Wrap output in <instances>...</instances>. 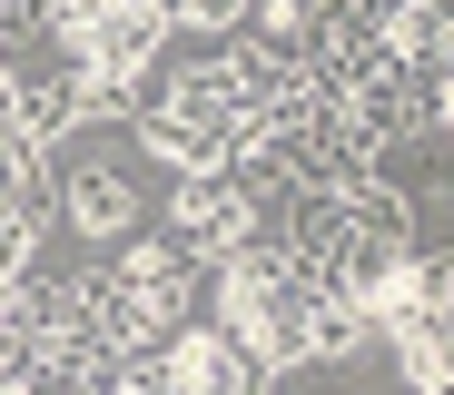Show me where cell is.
<instances>
[{"instance_id": "obj_1", "label": "cell", "mask_w": 454, "mask_h": 395, "mask_svg": "<svg viewBox=\"0 0 454 395\" xmlns=\"http://www.w3.org/2000/svg\"><path fill=\"white\" fill-rule=\"evenodd\" d=\"M277 237L296 257H307L336 296H356L375 316V296H386V277L415 257V208L386 188V178H356V188H307V198H286Z\"/></svg>"}, {"instance_id": "obj_2", "label": "cell", "mask_w": 454, "mask_h": 395, "mask_svg": "<svg viewBox=\"0 0 454 395\" xmlns=\"http://www.w3.org/2000/svg\"><path fill=\"white\" fill-rule=\"evenodd\" d=\"M138 138L168 158V169L188 178V169H238V158H257L277 129L257 119V99L238 90V69H227V50L217 59H198V69H178L159 99L138 109Z\"/></svg>"}, {"instance_id": "obj_3", "label": "cell", "mask_w": 454, "mask_h": 395, "mask_svg": "<svg viewBox=\"0 0 454 395\" xmlns=\"http://www.w3.org/2000/svg\"><path fill=\"white\" fill-rule=\"evenodd\" d=\"M80 119H90V69L80 59H59V69L11 59V138L20 148H50V138H69Z\"/></svg>"}, {"instance_id": "obj_4", "label": "cell", "mask_w": 454, "mask_h": 395, "mask_svg": "<svg viewBox=\"0 0 454 395\" xmlns=\"http://www.w3.org/2000/svg\"><path fill=\"white\" fill-rule=\"evenodd\" d=\"M198 248L188 237H159V248H129L119 257V277L138 287V306H148V327H159V346L178 336V327H198Z\"/></svg>"}, {"instance_id": "obj_5", "label": "cell", "mask_w": 454, "mask_h": 395, "mask_svg": "<svg viewBox=\"0 0 454 395\" xmlns=\"http://www.w3.org/2000/svg\"><path fill=\"white\" fill-rule=\"evenodd\" d=\"M434 327H454V267L444 257H405L386 277V296H375V336L405 346V336H434Z\"/></svg>"}, {"instance_id": "obj_6", "label": "cell", "mask_w": 454, "mask_h": 395, "mask_svg": "<svg viewBox=\"0 0 454 395\" xmlns=\"http://www.w3.org/2000/svg\"><path fill=\"white\" fill-rule=\"evenodd\" d=\"M50 198H59V178L40 169V148L11 138V198H0V267H11V277H30V248H40V227H50Z\"/></svg>"}, {"instance_id": "obj_7", "label": "cell", "mask_w": 454, "mask_h": 395, "mask_svg": "<svg viewBox=\"0 0 454 395\" xmlns=\"http://www.w3.org/2000/svg\"><path fill=\"white\" fill-rule=\"evenodd\" d=\"M69 227L80 237H129V217H138V188L109 169V158H90V169H69Z\"/></svg>"}, {"instance_id": "obj_8", "label": "cell", "mask_w": 454, "mask_h": 395, "mask_svg": "<svg viewBox=\"0 0 454 395\" xmlns=\"http://www.w3.org/2000/svg\"><path fill=\"white\" fill-rule=\"evenodd\" d=\"M178 40H227L238 20H257V0H159Z\"/></svg>"}, {"instance_id": "obj_9", "label": "cell", "mask_w": 454, "mask_h": 395, "mask_svg": "<svg viewBox=\"0 0 454 395\" xmlns=\"http://www.w3.org/2000/svg\"><path fill=\"white\" fill-rule=\"evenodd\" d=\"M40 20H50V0H11V40H30Z\"/></svg>"}, {"instance_id": "obj_10", "label": "cell", "mask_w": 454, "mask_h": 395, "mask_svg": "<svg viewBox=\"0 0 454 395\" xmlns=\"http://www.w3.org/2000/svg\"><path fill=\"white\" fill-rule=\"evenodd\" d=\"M434 119H444V129H454V69H444V79H434Z\"/></svg>"}]
</instances>
